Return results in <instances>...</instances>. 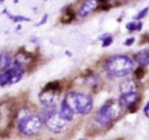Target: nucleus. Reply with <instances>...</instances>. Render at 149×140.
Segmentation results:
<instances>
[{
    "instance_id": "f257e3e1",
    "label": "nucleus",
    "mask_w": 149,
    "mask_h": 140,
    "mask_svg": "<svg viewBox=\"0 0 149 140\" xmlns=\"http://www.w3.org/2000/svg\"><path fill=\"white\" fill-rule=\"evenodd\" d=\"M133 70L134 61L124 54L113 55L104 64V72L109 78L125 77L130 73H132Z\"/></svg>"
},
{
    "instance_id": "f03ea898",
    "label": "nucleus",
    "mask_w": 149,
    "mask_h": 140,
    "mask_svg": "<svg viewBox=\"0 0 149 140\" xmlns=\"http://www.w3.org/2000/svg\"><path fill=\"white\" fill-rule=\"evenodd\" d=\"M64 100L75 113H79L81 115H87L93 110V98L86 94L69 92Z\"/></svg>"
},
{
    "instance_id": "7ed1b4c3",
    "label": "nucleus",
    "mask_w": 149,
    "mask_h": 140,
    "mask_svg": "<svg viewBox=\"0 0 149 140\" xmlns=\"http://www.w3.org/2000/svg\"><path fill=\"white\" fill-rule=\"evenodd\" d=\"M121 110H122V107H120V104L106 103L96 113V123L98 124L99 126H101V127H107L113 121H116V119L120 117Z\"/></svg>"
},
{
    "instance_id": "20e7f679",
    "label": "nucleus",
    "mask_w": 149,
    "mask_h": 140,
    "mask_svg": "<svg viewBox=\"0 0 149 140\" xmlns=\"http://www.w3.org/2000/svg\"><path fill=\"white\" fill-rule=\"evenodd\" d=\"M42 124L44 122L40 119V116L31 113L19 121L17 128H19L20 132L25 136H34V135L38 134L39 130L42 129Z\"/></svg>"
},
{
    "instance_id": "39448f33",
    "label": "nucleus",
    "mask_w": 149,
    "mask_h": 140,
    "mask_svg": "<svg viewBox=\"0 0 149 140\" xmlns=\"http://www.w3.org/2000/svg\"><path fill=\"white\" fill-rule=\"evenodd\" d=\"M24 75V69L20 65L13 64L8 70H6L3 73L0 74V86H7L17 84L22 79Z\"/></svg>"
},
{
    "instance_id": "423d86ee",
    "label": "nucleus",
    "mask_w": 149,
    "mask_h": 140,
    "mask_svg": "<svg viewBox=\"0 0 149 140\" xmlns=\"http://www.w3.org/2000/svg\"><path fill=\"white\" fill-rule=\"evenodd\" d=\"M66 123L68 122L60 115V113H58V112L52 113L51 115H49L44 121V124L46 125V127L48 128V130L54 132V134H59V132H62L65 128Z\"/></svg>"
},
{
    "instance_id": "0eeeda50",
    "label": "nucleus",
    "mask_w": 149,
    "mask_h": 140,
    "mask_svg": "<svg viewBox=\"0 0 149 140\" xmlns=\"http://www.w3.org/2000/svg\"><path fill=\"white\" fill-rule=\"evenodd\" d=\"M138 100H139V94L137 91L122 94L119 99V104L124 110H132L133 107L138 102Z\"/></svg>"
},
{
    "instance_id": "6e6552de",
    "label": "nucleus",
    "mask_w": 149,
    "mask_h": 140,
    "mask_svg": "<svg viewBox=\"0 0 149 140\" xmlns=\"http://www.w3.org/2000/svg\"><path fill=\"white\" fill-rule=\"evenodd\" d=\"M59 92L58 90H52L49 88H44L42 91L39 94L38 98L39 101L44 104V105H54L59 99Z\"/></svg>"
},
{
    "instance_id": "1a4fd4ad",
    "label": "nucleus",
    "mask_w": 149,
    "mask_h": 140,
    "mask_svg": "<svg viewBox=\"0 0 149 140\" xmlns=\"http://www.w3.org/2000/svg\"><path fill=\"white\" fill-rule=\"evenodd\" d=\"M100 1L99 0H85L82 6L79 7V17H86L91 13H93L96 9L99 7Z\"/></svg>"
},
{
    "instance_id": "9d476101",
    "label": "nucleus",
    "mask_w": 149,
    "mask_h": 140,
    "mask_svg": "<svg viewBox=\"0 0 149 140\" xmlns=\"http://www.w3.org/2000/svg\"><path fill=\"white\" fill-rule=\"evenodd\" d=\"M59 113H60V115L62 116L66 122H71L74 119L75 112L69 107V104L65 102V100H63L61 104H60V111H59Z\"/></svg>"
},
{
    "instance_id": "9b49d317",
    "label": "nucleus",
    "mask_w": 149,
    "mask_h": 140,
    "mask_svg": "<svg viewBox=\"0 0 149 140\" xmlns=\"http://www.w3.org/2000/svg\"><path fill=\"white\" fill-rule=\"evenodd\" d=\"M134 60L141 66L145 67V66L149 65V50L144 49L138 51L137 53L134 54Z\"/></svg>"
},
{
    "instance_id": "f8f14e48",
    "label": "nucleus",
    "mask_w": 149,
    "mask_h": 140,
    "mask_svg": "<svg viewBox=\"0 0 149 140\" xmlns=\"http://www.w3.org/2000/svg\"><path fill=\"white\" fill-rule=\"evenodd\" d=\"M136 82L133 78H126L120 84V91L121 94H127L136 91Z\"/></svg>"
},
{
    "instance_id": "ddd939ff",
    "label": "nucleus",
    "mask_w": 149,
    "mask_h": 140,
    "mask_svg": "<svg viewBox=\"0 0 149 140\" xmlns=\"http://www.w3.org/2000/svg\"><path fill=\"white\" fill-rule=\"evenodd\" d=\"M12 64V58L9 53H0V71H6Z\"/></svg>"
},
{
    "instance_id": "4468645a",
    "label": "nucleus",
    "mask_w": 149,
    "mask_h": 140,
    "mask_svg": "<svg viewBox=\"0 0 149 140\" xmlns=\"http://www.w3.org/2000/svg\"><path fill=\"white\" fill-rule=\"evenodd\" d=\"M143 27V23L141 21H132V22H128L126 24V29L130 32H139Z\"/></svg>"
},
{
    "instance_id": "2eb2a0df",
    "label": "nucleus",
    "mask_w": 149,
    "mask_h": 140,
    "mask_svg": "<svg viewBox=\"0 0 149 140\" xmlns=\"http://www.w3.org/2000/svg\"><path fill=\"white\" fill-rule=\"evenodd\" d=\"M74 20V12L71 10V9H66L64 11V14H63L62 19H61V22L62 23H70Z\"/></svg>"
},
{
    "instance_id": "dca6fc26",
    "label": "nucleus",
    "mask_w": 149,
    "mask_h": 140,
    "mask_svg": "<svg viewBox=\"0 0 149 140\" xmlns=\"http://www.w3.org/2000/svg\"><path fill=\"white\" fill-rule=\"evenodd\" d=\"M100 40H102V47L106 48V47L111 45L112 41H113V38H112L110 34H104V36L100 37Z\"/></svg>"
},
{
    "instance_id": "f3484780",
    "label": "nucleus",
    "mask_w": 149,
    "mask_h": 140,
    "mask_svg": "<svg viewBox=\"0 0 149 140\" xmlns=\"http://www.w3.org/2000/svg\"><path fill=\"white\" fill-rule=\"evenodd\" d=\"M148 12H149V7H146V8H144L143 10H141L139 12L137 13L136 15H135V20L136 21H139V20H141V19H144V17H146V15L148 14Z\"/></svg>"
},
{
    "instance_id": "a211bd4d",
    "label": "nucleus",
    "mask_w": 149,
    "mask_h": 140,
    "mask_svg": "<svg viewBox=\"0 0 149 140\" xmlns=\"http://www.w3.org/2000/svg\"><path fill=\"white\" fill-rule=\"evenodd\" d=\"M144 74H145L144 66H141V67H138V69H136V70L134 71V76H135V78H137V79L143 78Z\"/></svg>"
},
{
    "instance_id": "6ab92c4d",
    "label": "nucleus",
    "mask_w": 149,
    "mask_h": 140,
    "mask_svg": "<svg viewBox=\"0 0 149 140\" xmlns=\"http://www.w3.org/2000/svg\"><path fill=\"white\" fill-rule=\"evenodd\" d=\"M46 88H49V89H52V90H58L60 91V82H48L46 85Z\"/></svg>"
},
{
    "instance_id": "aec40b11",
    "label": "nucleus",
    "mask_w": 149,
    "mask_h": 140,
    "mask_svg": "<svg viewBox=\"0 0 149 140\" xmlns=\"http://www.w3.org/2000/svg\"><path fill=\"white\" fill-rule=\"evenodd\" d=\"M134 41H135V38H134V37H130V38H127V39H125L124 45L127 46V47H130V46H132V44H134Z\"/></svg>"
},
{
    "instance_id": "412c9836",
    "label": "nucleus",
    "mask_w": 149,
    "mask_h": 140,
    "mask_svg": "<svg viewBox=\"0 0 149 140\" xmlns=\"http://www.w3.org/2000/svg\"><path fill=\"white\" fill-rule=\"evenodd\" d=\"M13 17V21H15V22H22V21H29V19L25 17Z\"/></svg>"
},
{
    "instance_id": "4be33fe9",
    "label": "nucleus",
    "mask_w": 149,
    "mask_h": 140,
    "mask_svg": "<svg viewBox=\"0 0 149 140\" xmlns=\"http://www.w3.org/2000/svg\"><path fill=\"white\" fill-rule=\"evenodd\" d=\"M144 113H145L147 116H149V101L147 102V104L145 105V107H144Z\"/></svg>"
},
{
    "instance_id": "5701e85b",
    "label": "nucleus",
    "mask_w": 149,
    "mask_h": 140,
    "mask_svg": "<svg viewBox=\"0 0 149 140\" xmlns=\"http://www.w3.org/2000/svg\"><path fill=\"white\" fill-rule=\"evenodd\" d=\"M47 17H48V15H47V14H45V15H44V19H42V20L40 21L39 23H38L37 26H39V25H42V24H44V23H45L46 21H47Z\"/></svg>"
},
{
    "instance_id": "b1692460",
    "label": "nucleus",
    "mask_w": 149,
    "mask_h": 140,
    "mask_svg": "<svg viewBox=\"0 0 149 140\" xmlns=\"http://www.w3.org/2000/svg\"><path fill=\"white\" fill-rule=\"evenodd\" d=\"M100 2H108V1H111V0H99Z\"/></svg>"
},
{
    "instance_id": "393cba45",
    "label": "nucleus",
    "mask_w": 149,
    "mask_h": 140,
    "mask_svg": "<svg viewBox=\"0 0 149 140\" xmlns=\"http://www.w3.org/2000/svg\"><path fill=\"white\" fill-rule=\"evenodd\" d=\"M79 140H87V139H85V138H81V139H79Z\"/></svg>"
},
{
    "instance_id": "a878e982",
    "label": "nucleus",
    "mask_w": 149,
    "mask_h": 140,
    "mask_svg": "<svg viewBox=\"0 0 149 140\" xmlns=\"http://www.w3.org/2000/svg\"><path fill=\"white\" fill-rule=\"evenodd\" d=\"M123 1H132V0H123Z\"/></svg>"
}]
</instances>
